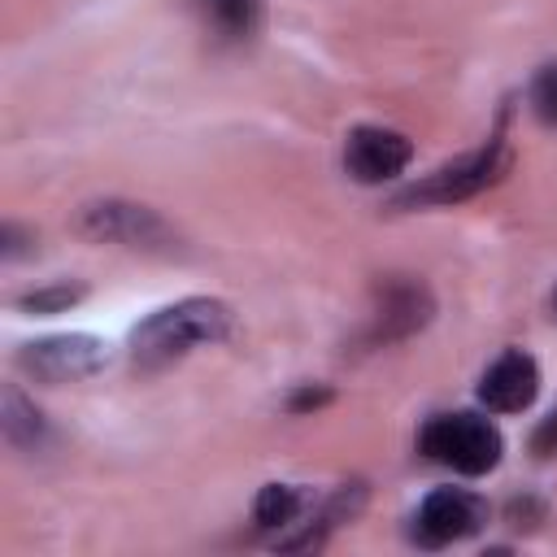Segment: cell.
<instances>
[{
	"instance_id": "1",
	"label": "cell",
	"mask_w": 557,
	"mask_h": 557,
	"mask_svg": "<svg viewBox=\"0 0 557 557\" xmlns=\"http://www.w3.org/2000/svg\"><path fill=\"white\" fill-rule=\"evenodd\" d=\"M231 331V309L222 300H178L161 313H152L148 322L135 326L131 335V348H135V361L144 366H165L183 352H191L196 344H213Z\"/></svg>"
},
{
	"instance_id": "2",
	"label": "cell",
	"mask_w": 557,
	"mask_h": 557,
	"mask_svg": "<svg viewBox=\"0 0 557 557\" xmlns=\"http://www.w3.org/2000/svg\"><path fill=\"white\" fill-rule=\"evenodd\" d=\"M418 444L457 474H487L500 461V431L479 413H440L422 426Z\"/></svg>"
},
{
	"instance_id": "3",
	"label": "cell",
	"mask_w": 557,
	"mask_h": 557,
	"mask_svg": "<svg viewBox=\"0 0 557 557\" xmlns=\"http://www.w3.org/2000/svg\"><path fill=\"white\" fill-rule=\"evenodd\" d=\"M505 165H509L505 144H487L483 152H470V157H461L453 165H440L435 174H426L422 183H413L400 200L405 205H457V200L492 187L505 174Z\"/></svg>"
},
{
	"instance_id": "4",
	"label": "cell",
	"mask_w": 557,
	"mask_h": 557,
	"mask_svg": "<svg viewBox=\"0 0 557 557\" xmlns=\"http://www.w3.org/2000/svg\"><path fill=\"white\" fill-rule=\"evenodd\" d=\"M104 344L91 335H52L39 344L22 348V366L44 379V383H70V379H87L104 366Z\"/></svg>"
},
{
	"instance_id": "5",
	"label": "cell",
	"mask_w": 557,
	"mask_h": 557,
	"mask_svg": "<svg viewBox=\"0 0 557 557\" xmlns=\"http://www.w3.org/2000/svg\"><path fill=\"white\" fill-rule=\"evenodd\" d=\"M78 231L91 235V239H117V244H131V248H161V244H170V226L152 209L117 205V200L87 205L83 218H78Z\"/></svg>"
},
{
	"instance_id": "6",
	"label": "cell",
	"mask_w": 557,
	"mask_h": 557,
	"mask_svg": "<svg viewBox=\"0 0 557 557\" xmlns=\"http://www.w3.org/2000/svg\"><path fill=\"white\" fill-rule=\"evenodd\" d=\"M413 157V144L400 131L387 126H357L344 144V165L357 183H383L396 178Z\"/></svg>"
},
{
	"instance_id": "7",
	"label": "cell",
	"mask_w": 557,
	"mask_h": 557,
	"mask_svg": "<svg viewBox=\"0 0 557 557\" xmlns=\"http://www.w3.org/2000/svg\"><path fill=\"white\" fill-rule=\"evenodd\" d=\"M540 392V366L522 352V348H509L500 352L483 379H479V400L487 409H500V413H513V409H527Z\"/></svg>"
},
{
	"instance_id": "8",
	"label": "cell",
	"mask_w": 557,
	"mask_h": 557,
	"mask_svg": "<svg viewBox=\"0 0 557 557\" xmlns=\"http://www.w3.org/2000/svg\"><path fill=\"white\" fill-rule=\"evenodd\" d=\"M479 522H483V505L457 487H435L418 509V535L426 544H453L470 535Z\"/></svg>"
},
{
	"instance_id": "9",
	"label": "cell",
	"mask_w": 557,
	"mask_h": 557,
	"mask_svg": "<svg viewBox=\"0 0 557 557\" xmlns=\"http://www.w3.org/2000/svg\"><path fill=\"white\" fill-rule=\"evenodd\" d=\"M296 513H300V492L287 483H265L252 500L257 527H287V522H296Z\"/></svg>"
},
{
	"instance_id": "10",
	"label": "cell",
	"mask_w": 557,
	"mask_h": 557,
	"mask_svg": "<svg viewBox=\"0 0 557 557\" xmlns=\"http://www.w3.org/2000/svg\"><path fill=\"white\" fill-rule=\"evenodd\" d=\"M209 9V22L226 35V39H239V35H252L257 17H261V4L257 0H205Z\"/></svg>"
},
{
	"instance_id": "11",
	"label": "cell",
	"mask_w": 557,
	"mask_h": 557,
	"mask_svg": "<svg viewBox=\"0 0 557 557\" xmlns=\"http://www.w3.org/2000/svg\"><path fill=\"white\" fill-rule=\"evenodd\" d=\"M4 435L13 444H35V435H39V413L17 392H4Z\"/></svg>"
},
{
	"instance_id": "12",
	"label": "cell",
	"mask_w": 557,
	"mask_h": 557,
	"mask_svg": "<svg viewBox=\"0 0 557 557\" xmlns=\"http://www.w3.org/2000/svg\"><path fill=\"white\" fill-rule=\"evenodd\" d=\"M78 296H83V287L57 283V287H44V292H30V296H22V305H26V309H35V313H52V309H65V305H74Z\"/></svg>"
},
{
	"instance_id": "13",
	"label": "cell",
	"mask_w": 557,
	"mask_h": 557,
	"mask_svg": "<svg viewBox=\"0 0 557 557\" xmlns=\"http://www.w3.org/2000/svg\"><path fill=\"white\" fill-rule=\"evenodd\" d=\"M531 104H535V113H540L544 122L557 126V65H548V70L531 83Z\"/></svg>"
},
{
	"instance_id": "14",
	"label": "cell",
	"mask_w": 557,
	"mask_h": 557,
	"mask_svg": "<svg viewBox=\"0 0 557 557\" xmlns=\"http://www.w3.org/2000/svg\"><path fill=\"white\" fill-rule=\"evenodd\" d=\"M531 448L540 453V457H548V453H557V409L535 426V435H531Z\"/></svg>"
}]
</instances>
